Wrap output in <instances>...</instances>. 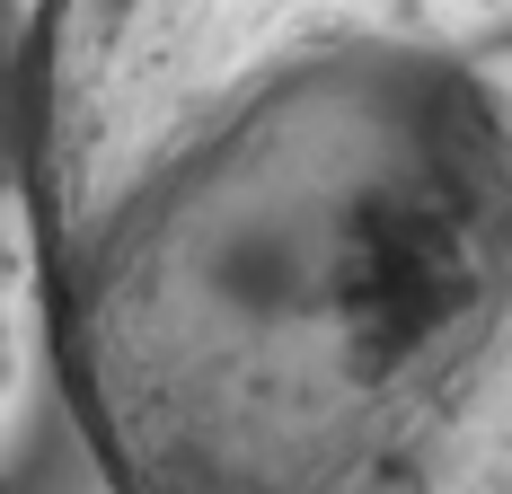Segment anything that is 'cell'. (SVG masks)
Wrapping results in <instances>:
<instances>
[{"instance_id": "6da1fadb", "label": "cell", "mask_w": 512, "mask_h": 494, "mask_svg": "<svg viewBox=\"0 0 512 494\" xmlns=\"http://www.w3.org/2000/svg\"><path fill=\"white\" fill-rule=\"evenodd\" d=\"M9 159L98 494H512V0H36Z\"/></svg>"}, {"instance_id": "7a4b0ae2", "label": "cell", "mask_w": 512, "mask_h": 494, "mask_svg": "<svg viewBox=\"0 0 512 494\" xmlns=\"http://www.w3.org/2000/svg\"><path fill=\"white\" fill-rule=\"evenodd\" d=\"M9 98H18V27H9V0H0V150H9Z\"/></svg>"}, {"instance_id": "3957f363", "label": "cell", "mask_w": 512, "mask_h": 494, "mask_svg": "<svg viewBox=\"0 0 512 494\" xmlns=\"http://www.w3.org/2000/svg\"><path fill=\"white\" fill-rule=\"evenodd\" d=\"M0 494H18V486H9V477H0Z\"/></svg>"}, {"instance_id": "277c9868", "label": "cell", "mask_w": 512, "mask_h": 494, "mask_svg": "<svg viewBox=\"0 0 512 494\" xmlns=\"http://www.w3.org/2000/svg\"><path fill=\"white\" fill-rule=\"evenodd\" d=\"M0 159H9V150H0Z\"/></svg>"}]
</instances>
